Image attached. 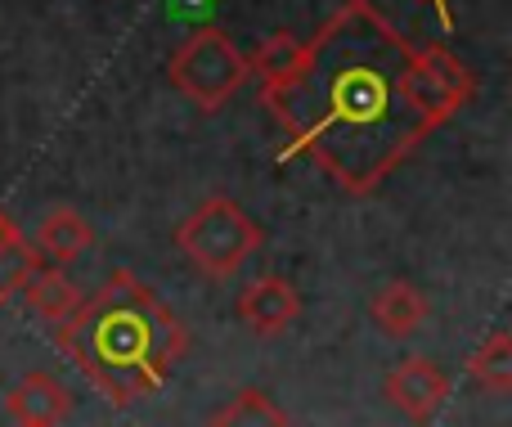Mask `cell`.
<instances>
[{
  "mask_svg": "<svg viewBox=\"0 0 512 427\" xmlns=\"http://www.w3.org/2000/svg\"><path fill=\"white\" fill-rule=\"evenodd\" d=\"M409 54L373 0H342L301 45L297 68L261 90L288 131L279 158H310L337 189L373 194L427 140L400 90Z\"/></svg>",
  "mask_w": 512,
  "mask_h": 427,
  "instance_id": "1",
  "label": "cell"
},
{
  "mask_svg": "<svg viewBox=\"0 0 512 427\" xmlns=\"http://www.w3.org/2000/svg\"><path fill=\"white\" fill-rule=\"evenodd\" d=\"M54 342L108 405L158 396L189 351L185 324L135 270H113L90 302L54 324Z\"/></svg>",
  "mask_w": 512,
  "mask_h": 427,
  "instance_id": "2",
  "label": "cell"
},
{
  "mask_svg": "<svg viewBox=\"0 0 512 427\" xmlns=\"http://www.w3.org/2000/svg\"><path fill=\"white\" fill-rule=\"evenodd\" d=\"M261 225L230 194H212L176 225V252L207 279H234L261 252Z\"/></svg>",
  "mask_w": 512,
  "mask_h": 427,
  "instance_id": "3",
  "label": "cell"
},
{
  "mask_svg": "<svg viewBox=\"0 0 512 427\" xmlns=\"http://www.w3.org/2000/svg\"><path fill=\"white\" fill-rule=\"evenodd\" d=\"M171 86L198 108V113H216L225 108L248 81V54L221 32V27H198L176 45L167 63Z\"/></svg>",
  "mask_w": 512,
  "mask_h": 427,
  "instance_id": "4",
  "label": "cell"
},
{
  "mask_svg": "<svg viewBox=\"0 0 512 427\" xmlns=\"http://www.w3.org/2000/svg\"><path fill=\"white\" fill-rule=\"evenodd\" d=\"M400 90H405V104L418 117V126L432 135L436 126H445L477 95V77L441 41H432V45H414V54L405 63V77H400Z\"/></svg>",
  "mask_w": 512,
  "mask_h": 427,
  "instance_id": "5",
  "label": "cell"
},
{
  "mask_svg": "<svg viewBox=\"0 0 512 427\" xmlns=\"http://www.w3.org/2000/svg\"><path fill=\"white\" fill-rule=\"evenodd\" d=\"M382 396L396 414H405L409 423H432L450 401V378L436 360L427 356H405L382 383Z\"/></svg>",
  "mask_w": 512,
  "mask_h": 427,
  "instance_id": "6",
  "label": "cell"
},
{
  "mask_svg": "<svg viewBox=\"0 0 512 427\" xmlns=\"http://www.w3.org/2000/svg\"><path fill=\"white\" fill-rule=\"evenodd\" d=\"M297 315H301V293L283 275H261L239 293V320L256 338H283L297 324Z\"/></svg>",
  "mask_w": 512,
  "mask_h": 427,
  "instance_id": "7",
  "label": "cell"
},
{
  "mask_svg": "<svg viewBox=\"0 0 512 427\" xmlns=\"http://www.w3.org/2000/svg\"><path fill=\"white\" fill-rule=\"evenodd\" d=\"M427 315H432V302H427V293L418 284H409V279L382 284L369 302V320L378 324L382 338H400V342L414 338L427 324Z\"/></svg>",
  "mask_w": 512,
  "mask_h": 427,
  "instance_id": "8",
  "label": "cell"
},
{
  "mask_svg": "<svg viewBox=\"0 0 512 427\" xmlns=\"http://www.w3.org/2000/svg\"><path fill=\"white\" fill-rule=\"evenodd\" d=\"M5 414L14 423H54L59 427L72 414V392L54 374H41V369H36V374L18 378V383L9 387Z\"/></svg>",
  "mask_w": 512,
  "mask_h": 427,
  "instance_id": "9",
  "label": "cell"
},
{
  "mask_svg": "<svg viewBox=\"0 0 512 427\" xmlns=\"http://www.w3.org/2000/svg\"><path fill=\"white\" fill-rule=\"evenodd\" d=\"M32 248L41 252V261H50V266H72V261H81L95 248V230H90V221L81 212L54 207V212H45L41 225H36Z\"/></svg>",
  "mask_w": 512,
  "mask_h": 427,
  "instance_id": "10",
  "label": "cell"
},
{
  "mask_svg": "<svg viewBox=\"0 0 512 427\" xmlns=\"http://www.w3.org/2000/svg\"><path fill=\"white\" fill-rule=\"evenodd\" d=\"M18 293H23L27 311H32L36 320H45V324H63L81 306L77 284L63 275V266H50V261H36V266L27 270V279H23Z\"/></svg>",
  "mask_w": 512,
  "mask_h": 427,
  "instance_id": "11",
  "label": "cell"
},
{
  "mask_svg": "<svg viewBox=\"0 0 512 427\" xmlns=\"http://www.w3.org/2000/svg\"><path fill=\"white\" fill-rule=\"evenodd\" d=\"M207 427H297L292 414L283 410L274 396H265L261 387H243L234 392L221 410L207 419Z\"/></svg>",
  "mask_w": 512,
  "mask_h": 427,
  "instance_id": "12",
  "label": "cell"
},
{
  "mask_svg": "<svg viewBox=\"0 0 512 427\" xmlns=\"http://www.w3.org/2000/svg\"><path fill=\"white\" fill-rule=\"evenodd\" d=\"M36 261H41V252L23 239V230L14 225V216L0 207V311H5L9 297L23 288L27 270H32Z\"/></svg>",
  "mask_w": 512,
  "mask_h": 427,
  "instance_id": "13",
  "label": "cell"
},
{
  "mask_svg": "<svg viewBox=\"0 0 512 427\" xmlns=\"http://www.w3.org/2000/svg\"><path fill=\"white\" fill-rule=\"evenodd\" d=\"M468 378L490 396L512 392V338L504 329L490 333V338L468 356Z\"/></svg>",
  "mask_w": 512,
  "mask_h": 427,
  "instance_id": "14",
  "label": "cell"
},
{
  "mask_svg": "<svg viewBox=\"0 0 512 427\" xmlns=\"http://www.w3.org/2000/svg\"><path fill=\"white\" fill-rule=\"evenodd\" d=\"M301 59V41L292 32H274L261 41V50L248 59V77L256 81V86H274V81H283L292 68H297Z\"/></svg>",
  "mask_w": 512,
  "mask_h": 427,
  "instance_id": "15",
  "label": "cell"
},
{
  "mask_svg": "<svg viewBox=\"0 0 512 427\" xmlns=\"http://www.w3.org/2000/svg\"><path fill=\"white\" fill-rule=\"evenodd\" d=\"M423 5L432 9L436 18H441V32L450 36V32H454V9H450V0H423Z\"/></svg>",
  "mask_w": 512,
  "mask_h": 427,
  "instance_id": "16",
  "label": "cell"
},
{
  "mask_svg": "<svg viewBox=\"0 0 512 427\" xmlns=\"http://www.w3.org/2000/svg\"><path fill=\"white\" fill-rule=\"evenodd\" d=\"M14 427H54V423H14Z\"/></svg>",
  "mask_w": 512,
  "mask_h": 427,
  "instance_id": "17",
  "label": "cell"
}]
</instances>
